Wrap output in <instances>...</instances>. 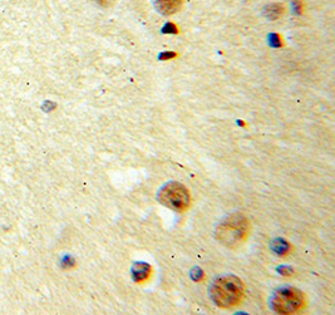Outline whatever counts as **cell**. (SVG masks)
<instances>
[{
  "label": "cell",
  "instance_id": "1",
  "mask_svg": "<svg viewBox=\"0 0 335 315\" xmlns=\"http://www.w3.org/2000/svg\"><path fill=\"white\" fill-rule=\"evenodd\" d=\"M250 234L249 218L242 213L227 216L216 229V239L227 249H237L246 241Z\"/></svg>",
  "mask_w": 335,
  "mask_h": 315
},
{
  "label": "cell",
  "instance_id": "2",
  "mask_svg": "<svg viewBox=\"0 0 335 315\" xmlns=\"http://www.w3.org/2000/svg\"><path fill=\"white\" fill-rule=\"evenodd\" d=\"M245 296V286L238 278L234 275L220 277L211 286V298L217 307L230 309L242 301Z\"/></svg>",
  "mask_w": 335,
  "mask_h": 315
},
{
  "label": "cell",
  "instance_id": "3",
  "mask_svg": "<svg viewBox=\"0 0 335 315\" xmlns=\"http://www.w3.org/2000/svg\"><path fill=\"white\" fill-rule=\"evenodd\" d=\"M271 307L279 314H295L305 308V296L297 287H280L272 296Z\"/></svg>",
  "mask_w": 335,
  "mask_h": 315
},
{
  "label": "cell",
  "instance_id": "4",
  "mask_svg": "<svg viewBox=\"0 0 335 315\" xmlns=\"http://www.w3.org/2000/svg\"><path fill=\"white\" fill-rule=\"evenodd\" d=\"M158 200L166 208L177 212H185L191 206V196L187 187L180 182H169L161 188Z\"/></svg>",
  "mask_w": 335,
  "mask_h": 315
},
{
  "label": "cell",
  "instance_id": "5",
  "mask_svg": "<svg viewBox=\"0 0 335 315\" xmlns=\"http://www.w3.org/2000/svg\"><path fill=\"white\" fill-rule=\"evenodd\" d=\"M152 268L148 264L144 263H137L132 268L133 279L136 280V282L148 281L151 279V277H152Z\"/></svg>",
  "mask_w": 335,
  "mask_h": 315
},
{
  "label": "cell",
  "instance_id": "6",
  "mask_svg": "<svg viewBox=\"0 0 335 315\" xmlns=\"http://www.w3.org/2000/svg\"><path fill=\"white\" fill-rule=\"evenodd\" d=\"M155 4L160 13L165 15H171L180 10L182 0H155Z\"/></svg>",
  "mask_w": 335,
  "mask_h": 315
},
{
  "label": "cell",
  "instance_id": "7",
  "mask_svg": "<svg viewBox=\"0 0 335 315\" xmlns=\"http://www.w3.org/2000/svg\"><path fill=\"white\" fill-rule=\"evenodd\" d=\"M283 13H284V6L281 5V4H277V3L270 4V5H268L265 9H264V14H265V17L270 20L279 19V18L283 15Z\"/></svg>",
  "mask_w": 335,
  "mask_h": 315
},
{
  "label": "cell",
  "instance_id": "8",
  "mask_svg": "<svg viewBox=\"0 0 335 315\" xmlns=\"http://www.w3.org/2000/svg\"><path fill=\"white\" fill-rule=\"evenodd\" d=\"M274 250L277 255H280V256H285V255H288L289 252H290L291 246L289 245V243H286V241L276 240L274 243Z\"/></svg>",
  "mask_w": 335,
  "mask_h": 315
},
{
  "label": "cell",
  "instance_id": "9",
  "mask_svg": "<svg viewBox=\"0 0 335 315\" xmlns=\"http://www.w3.org/2000/svg\"><path fill=\"white\" fill-rule=\"evenodd\" d=\"M293 8L297 13H302V9H304V4H302V0H294L293 1Z\"/></svg>",
  "mask_w": 335,
  "mask_h": 315
},
{
  "label": "cell",
  "instance_id": "10",
  "mask_svg": "<svg viewBox=\"0 0 335 315\" xmlns=\"http://www.w3.org/2000/svg\"><path fill=\"white\" fill-rule=\"evenodd\" d=\"M164 33H177V28H176V27L173 24L168 23V24L165 25Z\"/></svg>",
  "mask_w": 335,
  "mask_h": 315
},
{
  "label": "cell",
  "instance_id": "11",
  "mask_svg": "<svg viewBox=\"0 0 335 315\" xmlns=\"http://www.w3.org/2000/svg\"><path fill=\"white\" fill-rule=\"evenodd\" d=\"M95 1L97 4H100V6H103V8H108V6H111L113 4L114 0H95Z\"/></svg>",
  "mask_w": 335,
  "mask_h": 315
},
{
  "label": "cell",
  "instance_id": "12",
  "mask_svg": "<svg viewBox=\"0 0 335 315\" xmlns=\"http://www.w3.org/2000/svg\"><path fill=\"white\" fill-rule=\"evenodd\" d=\"M271 39H272L271 43L275 45V47H277V45H281V43H280V38H279V35H277V34L272 35Z\"/></svg>",
  "mask_w": 335,
  "mask_h": 315
},
{
  "label": "cell",
  "instance_id": "13",
  "mask_svg": "<svg viewBox=\"0 0 335 315\" xmlns=\"http://www.w3.org/2000/svg\"><path fill=\"white\" fill-rule=\"evenodd\" d=\"M173 57H176L175 53H164V54L161 56V59H169L173 58Z\"/></svg>",
  "mask_w": 335,
  "mask_h": 315
}]
</instances>
